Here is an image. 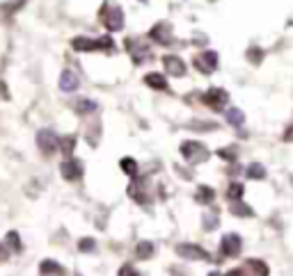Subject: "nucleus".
I'll list each match as a JSON object with an SVG mask.
<instances>
[{
  "mask_svg": "<svg viewBox=\"0 0 293 276\" xmlns=\"http://www.w3.org/2000/svg\"><path fill=\"white\" fill-rule=\"evenodd\" d=\"M227 121H229V124H234V126H240L243 121H245V117H243V112H240V110L234 107V110L227 112Z\"/></svg>",
  "mask_w": 293,
  "mask_h": 276,
  "instance_id": "aec40b11",
  "label": "nucleus"
},
{
  "mask_svg": "<svg viewBox=\"0 0 293 276\" xmlns=\"http://www.w3.org/2000/svg\"><path fill=\"white\" fill-rule=\"evenodd\" d=\"M78 85H80V80H78V76L73 73V71H62V76H60V89L62 92H76Z\"/></svg>",
  "mask_w": 293,
  "mask_h": 276,
  "instance_id": "1a4fd4ad",
  "label": "nucleus"
},
{
  "mask_svg": "<svg viewBox=\"0 0 293 276\" xmlns=\"http://www.w3.org/2000/svg\"><path fill=\"white\" fill-rule=\"evenodd\" d=\"M213 196H216V192H213L211 187H206V185H202V187L197 189V194H195V199H197L199 203H211Z\"/></svg>",
  "mask_w": 293,
  "mask_h": 276,
  "instance_id": "f3484780",
  "label": "nucleus"
},
{
  "mask_svg": "<svg viewBox=\"0 0 293 276\" xmlns=\"http://www.w3.org/2000/svg\"><path fill=\"white\" fill-rule=\"evenodd\" d=\"M144 83L149 85L151 89H168V80H165V76H161V73H147V76H144Z\"/></svg>",
  "mask_w": 293,
  "mask_h": 276,
  "instance_id": "ddd939ff",
  "label": "nucleus"
},
{
  "mask_svg": "<svg viewBox=\"0 0 293 276\" xmlns=\"http://www.w3.org/2000/svg\"><path fill=\"white\" fill-rule=\"evenodd\" d=\"M119 276H138V272L133 270L131 265H124V267L119 270Z\"/></svg>",
  "mask_w": 293,
  "mask_h": 276,
  "instance_id": "bb28decb",
  "label": "nucleus"
},
{
  "mask_svg": "<svg viewBox=\"0 0 293 276\" xmlns=\"http://www.w3.org/2000/svg\"><path fill=\"white\" fill-rule=\"evenodd\" d=\"M39 272H42L44 276H48V274H64V270H62L60 265L55 263V260H44L42 263V267H39Z\"/></svg>",
  "mask_w": 293,
  "mask_h": 276,
  "instance_id": "dca6fc26",
  "label": "nucleus"
},
{
  "mask_svg": "<svg viewBox=\"0 0 293 276\" xmlns=\"http://www.w3.org/2000/svg\"><path fill=\"white\" fill-rule=\"evenodd\" d=\"M211 276H220V274H211Z\"/></svg>",
  "mask_w": 293,
  "mask_h": 276,
  "instance_id": "c85d7f7f",
  "label": "nucleus"
},
{
  "mask_svg": "<svg viewBox=\"0 0 293 276\" xmlns=\"http://www.w3.org/2000/svg\"><path fill=\"white\" fill-rule=\"evenodd\" d=\"M60 174L64 181H78V178L83 176V165H80V160H64L60 165Z\"/></svg>",
  "mask_w": 293,
  "mask_h": 276,
  "instance_id": "20e7f679",
  "label": "nucleus"
},
{
  "mask_svg": "<svg viewBox=\"0 0 293 276\" xmlns=\"http://www.w3.org/2000/svg\"><path fill=\"white\" fill-rule=\"evenodd\" d=\"M106 28L113 30V32L124 28V14H121V9L117 5H113L108 9V14H106Z\"/></svg>",
  "mask_w": 293,
  "mask_h": 276,
  "instance_id": "0eeeda50",
  "label": "nucleus"
},
{
  "mask_svg": "<svg viewBox=\"0 0 293 276\" xmlns=\"http://www.w3.org/2000/svg\"><path fill=\"white\" fill-rule=\"evenodd\" d=\"M73 50H80V53H87V50H99L96 48V42H92V39H87V37H76L71 42Z\"/></svg>",
  "mask_w": 293,
  "mask_h": 276,
  "instance_id": "f8f14e48",
  "label": "nucleus"
},
{
  "mask_svg": "<svg viewBox=\"0 0 293 276\" xmlns=\"http://www.w3.org/2000/svg\"><path fill=\"white\" fill-rule=\"evenodd\" d=\"M266 176V169L261 165H252L247 167V178H263Z\"/></svg>",
  "mask_w": 293,
  "mask_h": 276,
  "instance_id": "5701e85b",
  "label": "nucleus"
},
{
  "mask_svg": "<svg viewBox=\"0 0 293 276\" xmlns=\"http://www.w3.org/2000/svg\"><path fill=\"white\" fill-rule=\"evenodd\" d=\"M195 66H197L202 73H211V71H216V66H218V55L211 53V50L199 55V57L195 59Z\"/></svg>",
  "mask_w": 293,
  "mask_h": 276,
  "instance_id": "6e6552de",
  "label": "nucleus"
},
{
  "mask_svg": "<svg viewBox=\"0 0 293 276\" xmlns=\"http://www.w3.org/2000/svg\"><path fill=\"white\" fill-rule=\"evenodd\" d=\"M163 66H165V73H170V76H183L185 73V64L183 59H179L176 55H165L163 57Z\"/></svg>",
  "mask_w": 293,
  "mask_h": 276,
  "instance_id": "423d86ee",
  "label": "nucleus"
},
{
  "mask_svg": "<svg viewBox=\"0 0 293 276\" xmlns=\"http://www.w3.org/2000/svg\"><path fill=\"white\" fill-rule=\"evenodd\" d=\"M204 222H206V224H204V229H206V230H213L218 226V217H209V215H206Z\"/></svg>",
  "mask_w": 293,
  "mask_h": 276,
  "instance_id": "a878e982",
  "label": "nucleus"
},
{
  "mask_svg": "<svg viewBox=\"0 0 293 276\" xmlns=\"http://www.w3.org/2000/svg\"><path fill=\"white\" fill-rule=\"evenodd\" d=\"M227 196L229 199H234V201H238L240 196H243V185H240V183H232L229 189H227Z\"/></svg>",
  "mask_w": 293,
  "mask_h": 276,
  "instance_id": "412c9836",
  "label": "nucleus"
},
{
  "mask_svg": "<svg viewBox=\"0 0 293 276\" xmlns=\"http://www.w3.org/2000/svg\"><path fill=\"white\" fill-rule=\"evenodd\" d=\"M151 39H156L158 44H170V39H172V30H170V25H165V23L156 25V28L151 30Z\"/></svg>",
  "mask_w": 293,
  "mask_h": 276,
  "instance_id": "9b49d317",
  "label": "nucleus"
},
{
  "mask_svg": "<svg viewBox=\"0 0 293 276\" xmlns=\"http://www.w3.org/2000/svg\"><path fill=\"white\" fill-rule=\"evenodd\" d=\"M181 155H183L188 162H202V160L209 158L206 146L199 144V141H183V144H181Z\"/></svg>",
  "mask_w": 293,
  "mask_h": 276,
  "instance_id": "f257e3e1",
  "label": "nucleus"
},
{
  "mask_svg": "<svg viewBox=\"0 0 293 276\" xmlns=\"http://www.w3.org/2000/svg\"><path fill=\"white\" fill-rule=\"evenodd\" d=\"M232 212L234 215H238V217H250L252 210L245 206V203H236V206H232Z\"/></svg>",
  "mask_w": 293,
  "mask_h": 276,
  "instance_id": "b1692460",
  "label": "nucleus"
},
{
  "mask_svg": "<svg viewBox=\"0 0 293 276\" xmlns=\"http://www.w3.org/2000/svg\"><path fill=\"white\" fill-rule=\"evenodd\" d=\"M73 110H76L78 114H92V112L96 110V103L90 98H78L76 103H73Z\"/></svg>",
  "mask_w": 293,
  "mask_h": 276,
  "instance_id": "4468645a",
  "label": "nucleus"
},
{
  "mask_svg": "<svg viewBox=\"0 0 293 276\" xmlns=\"http://www.w3.org/2000/svg\"><path fill=\"white\" fill-rule=\"evenodd\" d=\"M119 167H121V171H124L126 176L138 178V162H135V160H133V158H121Z\"/></svg>",
  "mask_w": 293,
  "mask_h": 276,
  "instance_id": "2eb2a0df",
  "label": "nucleus"
},
{
  "mask_svg": "<svg viewBox=\"0 0 293 276\" xmlns=\"http://www.w3.org/2000/svg\"><path fill=\"white\" fill-rule=\"evenodd\" d=\"M220 251H222V256H238V251H240V237L236 233H229V235H225L222 237V244H220Z\"/></svg>",
  "mask_w": 293,
  "mask_h": 276,
  "instance_id": "39448f33",
  "label": "nucleus"
},
{
  "mask_svg": "<svg viewBox=\"0 0 293 276\" xmlns=\"http://www.w3.org/2000/svg\"><path fill=\"white\" fill-rule=\"evenodd\" d=\"M227 276H243V272H240V270H232Z\"/></svg>",
  "mask_w": 293,
  "mask_h": 276,
  "instance_id": "cd10ccee",
  "label": "nucleus"
},
{
  "mask_svg": "<svg viewBox=\"0 0 293 276\" xmlns=\"http://www.w3.org/2000/svg\"><path fill=\"white\" fill-rule=\"evenodd\" d=\"M176 253H179L183 260H209V253L204 251L202 247H197V244H190V242L179 244V247H176Z\"/></svg>",
  "mask_w": 293,
  "mask_h": 276,
  "instance_id": "7ed1b4c3",
  "label": "nucleus"
},
{
  "mask_svg": "<svg viewBox=\"0 0 293 276\" xmlns=\"http://www.w3.org/2000/svg\"><path fill=\"white\" fill-rule=\"evenodd\" d=\"M73 148H76V137H73V135L62 137V139H60V144H58V151L66 153V155H69V153H71Z\"/></svg>",
  "mask_w": 293,
  "mask_h": 276,
  "instance_id": "a211bd4d",
  "label": "nucleus"
},
{
  "mask_svg": "<svg viewBox=\"0 0 293 276\" xmlns=\"http://www.w3.org/2000/svg\"><path fill=\"white\" fill-rule=\"evenodd\" d=\"M135 253H138V258H149L151 253H154V244L151 242H140Z\"/></svg>",
  "mask_w": 293,
  "mask_h": 276,
  "instance_id": "6ab92c4d",
  "label": "nucleus"
},
{
  "mask_svg": "<svg viewBox=\"0 0 293 276\" xmlns=\"http://www.w3.org/2000/svg\"><path fill=\"white\" fill-rule=\"evenodd\" d=\"M58 144H60V139H58V135H55L53 130H39L37 133V146L42 148L44 153H55L58 151Z\"/></svg>",
  "mask_w": 293,
  "mask_h": 276,
  "instance_id": "f03ea898",
  "label": "nucleus"
},
{
  "mask_svg": "<svg viewBox=\"0 0 293 276\" xmlns=\"http://www.w3.org/2000/svg\"><path fill=\"white\" fill-rule=\"evenodd\" d=\"M78 247H80V251H94V240H90V237H85V240H80V244H78Z\"/></svg>",
  "mask_w": 293,
  "mask_h": 276,
  "instance_id": "393cba45",
  "label": "nucleus"
},
{
  "mask_svg": "<svg viewBox=\"0 0 293 276\" xmlns=\"http://www.w3.org/2000/svg\"><path fill=\"white\" fill-rule=\"evenodd\" d=\"M204 100H206L211 107H222L227 103V92H225V89H209L206 96H204Z\"/></svg>",
  "mask_w": 293,
  "mask_h": 276,
  "instance_id": "9d476101",
  "label": "nucleus"
},
{
  "mask_svg": "<svg viewBox=\"0 0 293 276\" xmlns=\"http://www.w3.org/2000/svg\"><path fill=\"white\" fill-rule=\"evenodd\" d=\"M5 240H7V244H9V247H12L14 251H18V249H21V237H18L16 230H9Z\"/></svg>",
  "mask_w": 293,
  "mask_h": 276,
  "instance_id": "4be33fe9",
  "label": "nucleus"
}]
</instances>
